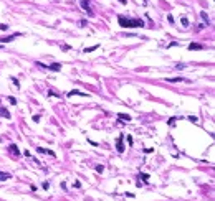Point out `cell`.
<instances>
[{"label": "cell", "instance_id": "1", "mask_svg": "<svg viewBox=\"0 0 215 201\" xmlns=\"http://www.w3.org/2000/svg\"><path fill=\"white\" fill-rule=\"evenodd\" d=\"M118 21H119V26H123V28H142L144 26V20L129 18V17H124V15H118Z\"/></svg>", "mask_w": 215, "mask_h": 201}, {"label": "cell", "instance_id": "2", "mask_svg": "<svg viewBox=\"0 0 215 201\" xmlns=\"http://www.w3.org/2000/svg\"><path fill=\"white\" fill-rule=\"evenodd\" d=\"M124 135H123V133H121V135L118 137V144H116V150H118L119 152V153H123V152L124 150H126V145H124Z\"/></svg>", "mask_w": 215, "mask_h": 201}, {"label": "cell", "instance_id": "3", "mask_svg": "<svg viewBox=\"0 0 215 201\" xmlns=\"http://www.w3.org/2000/svg\"><path fill=\"white\" fill-rule=\"evenodd\" d=\"M79 5H81L83 10H86V12H88V15H89V17L95 15V13H93V10H91V7H89V0H79Z\"/></svg>", "mask_w": 215, "mask_h": 201}, {"label": "cell", "instance_id": "4", "mask_svg": "<svg viewBox=\"0 0 215 201\" xmlns=\"http://www.w3.org/2000/svg\"><path fill=\"white\" fill-rule=\"evenodd\" d=\"M187 48H189L190 51H199V50H205V46H204V44H200V43H190V44H189V46H187Z\"/></svg>", "mask_w": 215, "mask_h": 201}, {"label": "cell", "instance_id": "5", "mask_svg": "<svg viewBox=\"0 0 215 201\" xmlns=\"http://www.w3.org/2000/svg\"><path fill=\"white\" fill-rule=\"evenodd\" d=\"M8 152L13 155V157H18L20 155V150H18V147H17L15 144H12V145H8Z\"/></svg>", "mask_w": 215, "mask_h": 201}, {"label": "cell", "instance_id": "6", "mask_svg": "<svg viewBox=\"0 0 215 201\" xmlns=\"http://www.w3.org/2000/svg\"><path fill=\"white\" fill-rule=\"evenodd\" d=\"M17 36H20V33H13V35H10V36H3V38H0V43H10L13 38H17Z\"/></svg>", "mask_w": 215, "mask_h": 201}, {"label": "cell", "instance_id": "7", "mask_svg": "<svg viewBox=\"0 0 215 201\" xmlns=\"http://www.w3.org/2000/svg\"><path fill=\"white\" fill-rule=\"evenodd\" d=\"M66 96H68V97H73V96H83V97H88L86 92H81V91H78V89H73V91H70Z\"/></svg>", "mask_w": 215, "mask_h": 201}, {"label": "cell", "instance_id": "8", "mask_svg": "<svg viewBox=\"0 0 215 201\" xmlns=\"http://www.w3.org/2000/svg\"><path fill=\"white\" fill-rule=\"evenodd\" d=\"M0 115H2L3 119H10L12 117L10 112H8V109H5V107H2V106H0Z\"/></svg>", "mask_w": 215, "mask_h": 201}, {"label": "cell", "instance_id": "9", "mask_svg": "<svg viewBox=\"0 0 215 201\" xmlns=\"http://www.w3.org/2000/svg\"><path fill=\"white\" fill-rule=\"evenodd\" d=\"M37 150L40 152V153H48V155H51V157H56V153H55V152H53V150H48V148H42V147H38Z\"/></svg>", "mask_w": 215, "mask_h": 201}, {"label": "cell", "instance_id": "10", "mask_svg": "<svg viewBox=\"0 0 215 201\" xmlns=\"http://www.w3.org/2000/svg\"><path fill=\"white\" fill-rule=\"evenodd\" d=\"M46 69H50V71H60L61 69V64L60 63H53L50 66H46Z\"/></svg>", "mask_w": 215, "mask_h": 201}, {"label": "cell", "instance_id": "11", "mask_svg": "<svg viewBox=\"0 0 215 201\" xmlns=\"http://www.w3.org/2000/svg\"><path fill=\"white\" fill-rule=\"evenodd\" d=\"M12 175L10 173H5V172H0V181H5V180H10Z\"/></svg>", "mask_w": 215, "mask_h": 201}, {"label": "cell", "instance_id": "12", "mask_svg": "<svg viewBox=\"0 0 215 201\" xmlns=\"http://www.w3.org/2000/svg\"><path fill=\"white\" fill-rule=\"evenodd\" d=\"M118 117L123 120V122H131V115H127V114H118Z\"/></svg>", "mask_w": 215, "mask_h": 201}, {"label": "cell", "instance_id": "13", "mask_svg": "<svg viewBox=\"0 0 215 201\" xmlns=\"http://www.w3.org/2000/svg\"><path fill=\"white\" fill-rule=\"evenodd\" d=\"M98 48H99V44H95V46H89V48H86V50H84V53H91V51L98 50Z\"/></svg>", "mask_w": 215, "mask_h": 201}, {"label": "cell", "instance_id": "14", "mask_svg": "<svg viewBox=\"0 0 215 201\" xmlns=\"http://www.w3.org/2000/svg\"><path fill=\"white\" fill-rule=\"evenodd\" d=\"M169 83H179V81H187V79H184V78H171V79H167Z\"/></svg>", "mask_w": 215, "mask_h": 201}, {"label": "cell", "instance_id": "15", "mask_svg": "<svg viewBox=\"0 0 215 201\" xmlns=\"http://www.w3.org/2000/svg\"><path fill=\"white\" fill-rule=\"evenodd\" d=\"M200 17H202V20L207 21V25H209V17H207V13H205V12H200Z\"/></svg>", "mask_w": 215, "mask_h": 201}, {"label": "cell", "instance_id": "16", "mask_svg": "<svg viewBox=\"0 0 215 201\" xmlns=\"http://www.w3.org/2000/svg\"><path fill=\"white\" fill-rule=\"evenodd\" d=\"M187 119H189L190 122H194V124H197V122H199V119H197L195 115H189V117H187Z\"/></svg>", "mask_w": 215, "mask_h": 201}, {"label": "cell", "instance_id": "17", "mask_svg": "<svg viewBox=\"0 0 215 201\" xmlns=\"http://www.w3.org/2000/svg\"><path fill=\"white\" fill-rule=\"evenodd\" d=\"M180 21H182V25H184V26H187V25H189V20H187V17H182Z\"/></svg>", "mask_w": 215, "mask_h": 201}, {"label": "cell", "instance_id": "18", "mask_svg": "<svg viewBox=\"0 0 215 201\" xmlns=\"http://www.w3.org/2000/svg\"><path fill=\"white\" fill-rule=\"evenodd\" d=\"M10 79H12V83L15 84L17 87H20V83H18V79H17V78H10Z\"/></svg>", "mask_w": 215, "mask_h": 201}, {"label": "cell", "instance_id": "19", "mask_svg": "<svg viewBox=\"0 0 215 201\" xmlns=\"http://www.w3.org/2000/svg\"><path fill=\"white\" fill-rule=\"evenodd\" d=\"M96 172L98 173H103V172H104V167H103V165H98V167H96Z\"/></svg>", "mask_w": 215, "mask_h": 201}, {"label": "cell", "instance_id": "20", "mask_svg": "<svg viewBox=\"0 0 215 201\" xmlns=\"http://www.w3.org/2000/svg\"><path fill=\"white\" fill-rule=\"evenodd\" d=\"M141 178H142L144 181H147V180H149V175H146V173H141Z\"/></svg>", "mask_w": 215, "mask_h": 201}, {"label": "cell", "instance_id": "21", "mask_svg": "<svg viewBox=\"0 0 215 201\" xmlns=\"http://www.w3.org/2000/svg\"><path fill=\"white\" fill-rule=\"evenodd\" d=\"M48 96H55V97H60V94H56L55 91H48Z\"/></svg>", "mask_w": 215, "mask_h": 201}, {"label": "cell", "instance_id": "22", "mask_svg": "<svg viewBox=\"0 0 215 201\" xmlns=\"http://www.w3.org/2000/svg\"><path fill=\"white\" fill-rule=\"evenodd\" d=\"M176 120H177V117H172L171 120H169V125H174V124H176Z\"/></svg>", "mask_w": 215, "mask_h": 201}, {"label": "cell", "instance_id": "23", "mask_svg": "<svg viewBox=\"0 0 215 201\" xmlns=\"http://www.w3.org/2000/svg\"><path fill=\"white\" fill-rule=\"evenodd\" d=\"M0 30H3V32H5V30H8V25H5V23H2V25H0Z\"/></svg>", "mask_w": 215, "mask_h": 201}, {"label": "cell", "instance_id": "24", "mask_svg": "<svg viewBox=\"0 0 215 201\" xmlns=\"http://www.w3.org/2000/svg\"><path fill=\"white\" fill-rule=\"evenodd\" d=\"M33 122H40V115H33Z\"/></svg>", "mask_w": 215, "mask_h": 201}, {"label": "cell", "instance_id": "25", "mask_svg": "<svg viewBox=\"0 0 215 201\" xmlns=\"http://www.w3.org/2000/svg\"><path fill=\"white\" fill-rule=\"evenodd\" d=\"M167 20L171 21V23H174V17H172V15H167Z\"/></svg>", "mask_w": 215, "mask_h": 201}, {"label": "cell", "instance_id": "26", "mask_svg": "<svg viewBox=\"0 0 215 201\" xmlns=\"http://www.w3.org/2000/svg\"><path fill=\"white\" fill-rule=\"evenodd\" d=\"M48 186H50V183H48V181H45V183H43V188H45V190H48Z\"/></svg>", "mask_w": 215, "mask_h": 201}, {"label": "cell", "instance_id": "27", "mask_svg": "<svg viewBox=\"0 0 215 201\" xmlns=\"http://www.w3.org/2000/svg\"><path fill=\"white\" fill-rule=\"evenodd\" d=\"M10 102H12L13 106H15V104H17V99H15V97H10Z\"/></svg>", "mask_w": 215, "mask_h": 201}, {"label": "cell", "instance_id": "28", "mask_svg": "<svg viewBox=\"0 0 215 201\" xmlns=\"http://www.w3.org/2000/svg\"><path fill=\"white\" fill-rule=\"evenodd\" d=\"M119 2L123 3V5H126V3H127V0H119Z\"/></svg>", "mask_w": 215, "mask_h": 201}, {"label": "cell", "instance_id": "29", "mask_svg": "<svg viewBox=\"0 0 215 201\" xmlns=\"http://www.w3.org/2000/svg\"><path fill=\"white\" fill-rule=\"evenodd\" d=\"M0 48H2V44H0Z\"/></svg>", "mask_w": 215, "mask_h": 201}]
</instances>
